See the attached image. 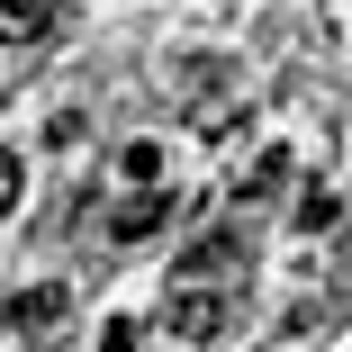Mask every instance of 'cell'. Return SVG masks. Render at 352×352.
<instances>
[{
  "instance_id": "6da1fadb",
  "label": "cell",
  "mask_w": 352,
  "mask_h": 352,
  "mask_svg": "<svg viewBox=\"0 0 352 352\" xmlns=\"http://www.w3.org/2000/svg\"><path fill=\"white\" fill-rule=\"evenodd\" d=\"M172 289H244V235H199L172 271Z\"/></svg>"
},
{
  "instance_id": "7a4b0ae2",
  "label": "cell",
  "mask_w": 352,
  "mask_h": 352,
  "mask_svg": "<svg viewBox=\"0 0 352 352\" xmlns=\"http://www.w3.org/2000/svg\"><path fill=\"white\" fill-rule=\"evenodd\" d=\"M235 307H244L235 289H172V334L181 343H217L235 325Z\"/></svg>"
},
{
  "instance_id": "3957f363",
  "label": "cell",
  "mask_w": 352,
  "mask_h": 352,
  "mask_svg": "<svg viewBox=\"0 0 352 352\" xmlns=\"http://www.w3.org/2000/svg\"><path fill=\"white\" fill-rule=\"evenodd\" d=\"M163 217H172V190H126V208L109 217V235L118 244H145V235H163Z\"/></svg>"
},
{
  "instance_id": "277c9868",
  "label": "cell",
  "mask_w": 352,
  "mask_h": 352,
  "mask_svg": "<svg viewBox=\"0 0 352 352\" xmlns=\"http://www.w3.org/2000/svg\"><path fill=\"white\" fill-rule=\"evenodd\" d=\"M63 316H73V298H63V280H36V289L10 307V325H28V334H54Z\"/></svg>"
},
{
  "instance_id": "5b68a950",
  "label": "cell",
  "mask_w": 352,
  "mask_h": 352,
  "mask_svg": "<svg viewBox=\"0 0 352 352\" xmlns=\"http://www.w3.org/2000/svg\"><path fill=\"white\" fill-rule=\"evenodd\" d=\"M54 36V0H0V45H36Z\"/></svg>"
},
{
  "instance_id": "8992f818",
  "label": "cell",
  "mask_w": 352,
  "mask_h": 352,
  "mask_svg": "<svg viewBox=\"0 0 352 352\" xmlns=\"http://www.w3.org/2000/svg\"><path fill=\"white\" fill-rule=\"evenodd\" d=\"M280 181H289V154L271 145V154H262V163H253V172L235 181V199H244V208H253V199H280Z\"/></svg>"
},
{
  "instance_id": "52a82bcc",
  "label": "cell",
  "mask_w": 352,
  "mask_h": 352,
  "mask_svg": "<svg viewBox=\"0 0 352 352\" xmlns=\"http://www.w3.org/2000/svg\"><path fill=\"white\" fill-rule=\"evenodd\" d=\"M118 181H126V190H154V181H163V154H154V145H126V154H118Z\"/></svg>"
},
{
  "instance_id": "ba28073f",
  "label": "cell",
  "mask_w": 352,
  "mask_h": 352,
  "mask_svg": "<svg viewBox=\"0 0 352 352\" xmlns=\"http://www.w3.org/2000/svg\"><path fill=\"white\" fill-rule=\"evenodd\" d=\"M19 190H28V163H19L10 145H0V217H10V208H19Z\"/></svg>"
},
{
  "instance_id": "9c48e42d",
  "label": "cell",
  "mask_w": 352,
  "mask_h": 352,
  "mask_svg": "<svg viewBox=\"0 0 352 352\" xmlns=\"http://www.w3.org/2000/svg\"><path fill=\"white\" fill-rule=\"evenodd\" d=\"M298 226H307V235L334 226V190H307V199H298Z\"/></svg>"
},
{
  "instance_id": "30bf717a",
  "label": "cell",
  "mask_w": 352,
  "mask_h": 352,
  "mask_svg": "<svg viewBox=\"0 0 352 352\" xmlns=\"http://www.w3.org/2000/svg\"><path fill=\"white\" fill-rule=\"evenodd\" d=\"M100 352H135V316H109L100 325Z\"/></svg>"
},
{
  "instance_id": "8fae6325",
  "label": "cell",
  "mask_w": 352,
  "mask_h": 352,
  "mask_svg": "<svg viewBox=\"0 0 352 352\" xmlns=\"http://www.w3.org/2000/svg\"><path fill=\"white\" fill-rule=\"evenodd\" d=\"M0 325H10V307H0Z\"/></svg>"
}]
</instances>
